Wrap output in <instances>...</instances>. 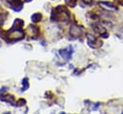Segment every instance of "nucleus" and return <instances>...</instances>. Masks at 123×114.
<instances>
[{"instance_id": "9", "label": "nucleus", "mask_w": 123, "mask_h": 114, "mask_svg": "<svg viewBox=\"0 0 123 114\" xmlns=\"http://www.w3.org/2000/svg\"><path fill=\"white\" fill-rule=\"evenodd\" d=\"M41 18H42V15H41V13H39V12L34 13V14L31 16V20H32L34 23L40 21V20H41Z\"/></svg>"}, {"instance_id": "7", "label": "nucleus", "mask_w": 123, "mask_h": 114, "mask_svg": "<svg viewBox=\"0 0 123 114\" xmlns=\"http://www.w3.org/2000/svg\"><path fill=\"white\" fill-rule=\"evenodd\" d=\"M99 6L102 7L103 9H105V10H111V11L116 10V7L112 3H110V2H107V1H101V2H99Z\"/></svg>"}, {"instance_id": "14", "label": "nucleus", "mask_w": 123, "mask_h": 114, "mask_svg": "<svg viewBox=\"0 0 123 114\" xmlns=\"http://www.w3.org/2000/svg\"><path fill=\"white\" fill-rule=\"evenodd\" d=\"M99 105H100V103H94V105H93V107H92V110H96V109L99 107Z\"/></svg>"}, {"instance_id": "15", "label": "nucleus", "mask_w": 123, "mask_h": 114, "mask_svg": "<svg viewBox=\"0 0 123 114\" xmlns=\"http://www.w3.org/2000/svg\"><path fill=\"white\" fill-rule=\"evenodd\" d=\"M83 2H84L85 4H86V5H90V4H92V0H83Z\"/></svg>"}, {"instance_id": "3", "label": "nucleus", "mask_w": 123, "mask_h": 114, "mask_svg": "<svg viewBox=\"0 0 123 114\" xmlns=\"http://www.w3.org/2000/svg\"><path fill=\"white\" fill-rule=\"evenodd\" d=\"M86 39H87V43L88 45L91 47V48H99L102 46V41H100L95 35H92V34H87L86 35Z\"/></svg>"}, {"instance_id": "11", "label": "nucleus", "mask_w": 123, "mask_h": 114, "mask_svg": "<svg viewBox=\"0 0 123 114\" xmlns=\"http://www.w3.org/2000/svg\"><path fill=\"white\" fill-rule=\"evenodd\" d=\"M76 2H77V0H65V3L67 5H69L70 7H74L76 5Z\"/></svg>"}, {"instance_id": "18", "label": "nucleus", "mask_w": 123, "mask_h": 114, "mask_svg": "<svg viewBox=\"0 0 123 114\" xmlns=\"http://www.w3.org/2000/svg\"><path fill=\"white\" fill-rule=\"evenodd\" d=\"M0 47H1V43H0Z\"/></svg>"}, {"instance_id": "8", "label": "nucleus", "mask_w": 123, "mask_h": 114, "mask_svg": "<svg viewBox=\"0 0 123 114\" xmlns=\"http://www.w3.org/2000/svg\"><path fill=\"white\" fill-rule=\"evenodd\" d=\"M0 100L3 101V102H7L9 103H11L12 105H15V103H14V97L12 95H2L0 97Z\"/></svg>"}, {"instance_id": "16", "label": "nucleus", "mask_w": 123, "mask_h": 114, "mask_svg": "<svg viewBox=\"0 0 123 114\" xmlns=\"http://www.w3.org/2000/svg\"><path fill=\"white\" fill-rule=\"evenodd\" d=\"M3 114H11L10 112H5V113H3Z\"/></svg>"}, {"instance_id": "2", "label": "nucleus", "mask_w": 123, "mask_h": 114, "mask_svg": "<svg viewBox=\"0 0 123 114\" xmlns=\"http://www.w3.org/2000/svg\"><path fill=\"white\" fill-rule=\"evenodd\" d=\"M51 18L53 21H67L69 19V12L64 7H57L53 10Z\"/></svg>"}, {"instance_id": "1", "label": "nucleus", "mask_w": 123, "mask_h": 114, "mask_svg": "<svg viewBox=\"0 0 123 114\" xmlns=\"http://www.w3.org/2000/svg\"><path fill=\"white\" fill-rule=\"evenodd\" d=\"M23 24H24V22L21 19H15L13 26L7 33V35H8V37L6 38L7 41L13 42V41L20 40L24 37V33L22 30Z\"/></svg>"}, {"instance_id": "5", "label": "nucleus", "mask_w": 123, "mask_h": 114, "mask_svg": "<svg viewBox=\"0 0 123 114\" xmlns=\"http://www.w3.org/2000/svg\"><path fill=\"white\" fill-rule=\"evenodd\" d=\"M93 30H94V32H95L96 34H98L99 35H101V36H103V37H105V38L109 36V34H108L107 31H106V28H104V27H103L102 25H100L99 23L93 25Z\"/></svg>"}, {"instance_id": "12", "label": "nucleus", "mask_w": 123, "mask_h": 114, "mask_svg": "<svg viewBox=\"0 0 123 114\" xmlns=\"http://www.w3.org/2000/svg\"><path fill=\"white\" fill-rule=\"evenodd\" d=\"M25 103H26V101H25V100H23V99H19V100H18V102H17L15 104H16V105H18V106H20V105H23Z\"/></svg>"}, {"instance_id": "6", "label": "nucleus", "mask_w": 123, "mask_h": 114, "mask_svg": "<svg viewBox=\"0 0 123 114\" xmlns=\"http://www.w3.org/2000/svg\"><path fill=\"white\" fill-rule=\"evenodd\" d=\"M69 34L73 36V37H79L81 36V34H83V30L81 27H78V26H71L70 29H69Z\"/></svg>"}, {"instance_id": "13", "label": "nucleus", "mask_w": 123, "mask_h": 114, "mask_svg": "<svg viewBox=\"0 0 123 114\" xmlns=\"http://www.w3.org/2000/svg\"><path fill=\"white\" fill-rule=\"evenodd\" d=\"M5 20V15H3L2 13H0V25H2V23Z\"/></svg>"}, {"instance_id": "19", "label": "nucleus", "mask_w": 123, "mask_h": 114, "mask_svg": "<svg viewBox=\"0 0 123 114\" xmlns=\"http://www.w3.org/2000/svg\"><path fill=\"white\" fill-rule=\"evenodd\" d=\"M122 114H123V112H122Z\"/></svg>"}, {"instance_id": "10", "label": "nucleus", "mask_w": 123, "mask_h": 114, "mask_svg": "<svg viewBox=\"0 0 123 114\" xmlns=\"http://www.w3.org/2000/svg\"><path fill=\"white\" fill-rule=\"evenodd\" d=\"M22 84H23L22 91H25L26 89L29 88V82H28V79H27V78H24V79L22 80Z\"/></svg>"}, {"instance_id": "4", "label": "nucleus", "mask_w": 123, "mask_h": 114, "mask_svg": "<svg viewBox=\"0 0 123 114\" xmlns=\"http://www.w3.org/2000/svg\"><path fill=\"white\" fill-rule=\"evenodd\" d=\"M59 53H60L61 57H62L63 59L69 60V59L71 58L72 54H73V48H72V46H69L67 49H62V50H60Z\"/></svg>"}, {"instance_id": "17", "label": "nucleus", "mask_w": 123, "mask_h": 114, "mask_svg": "<svg viewBox=\"0 0 123 114\" xmlns=\"http://www.w3.org/2000/svg\"><path fill=\"white\" fill-rule=\"evenodd\" d=\"M61 114H64V113H63V112H62V113H61Z\"/></svg>"}]
</instances>
